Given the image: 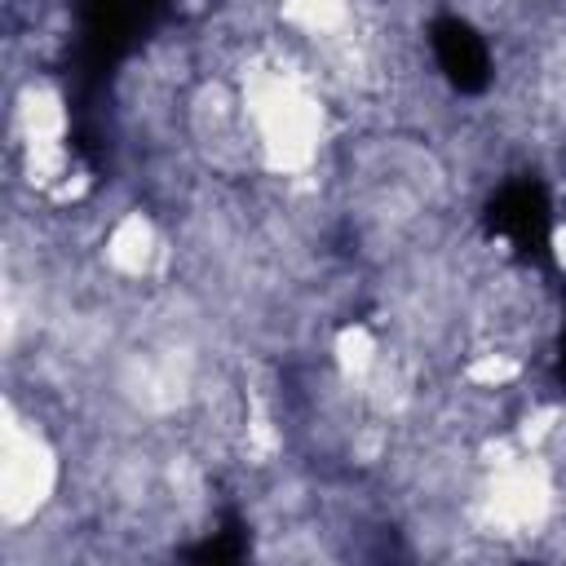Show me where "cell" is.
<instances>
[{
    "label": "cell",
    "mask_w": 566,
    "mask_h": 566,
    "mask_svg": "<svg viewBox=\"0 0 566 566\" xmlns=\"http://www.w3.org/2000/svg\"><path fill=\"white\" fill-rule=\"evenodd\" d=\"M4 420H9L4 424V473H0L4 522L22 526V522H31L49 504L53 482H57V460H53L49 442L31 424L13 420V407L4 411Z\"/></svg>",
    "instance_id": "cell-1"
},
{
    "label": "cell",
    "mask_w": 566,
    "mask_h": 566,
    "mask_svg": "<svg viewBox=\"0 0 566 566\" xmlns=\"http://www.w3.org/2000/svg\"><path fill=\"white\" fill-rule=\"evenodd\" d=\"M18 133H22V150L31 146H62V133H66V111H62V97L44 84H27L18 93Z\"/></svg>",
    "instance_id": "cell-3"
},
{
    "label": "cell",
    "mask_w": 566,
    "mask_h": 566,
    "mask_svg": "<svg viewBox=\"0 0 566 566\" xmlns=\"http://www.w3.org/2000/svg\"><path fill=\"white\" fill-rule=\"evenodd\" d=\"M522 376V363L513 358V354H478L469 367H464V380L469 385H478V389H504V385H513Z\"/></svg>",
    "instance_id": "cell-5"
},
{
    "label": "cell",
    "mask_w": 566,
    "mask_h": 566,
    "mask_svg": "<svg viewBox=\"0 0 566 566\" xmlns=\"http://www.w3.org/2000/svg\"><path fill=\"white\" fill-rule=\"evenodd\" d=\"M332 354H336L340 380L354 385V389H358V385L371 376V367L380 363V345H376L371 327H363V323H345V327L332 336Z\"/></svg>",
    "instance_id": "cell-4"
},
{
    "label": "cell",
    "mask_w": 566,
    "mask_h": 566,
    "mask_svg": "<svg viewBox=\"0 0 566 566\" xmlns=\"http://www.w3.org/2000/svg\"><path fill=\"white\" fill-rule=\"evenodd\" d=\"M159 256V239H155V226L142 217V212H124L111 234H106V265L124 279H142L150 270V261Z\"/></svg>",
    "instance_id": "cell-2"
}]
</instances>
